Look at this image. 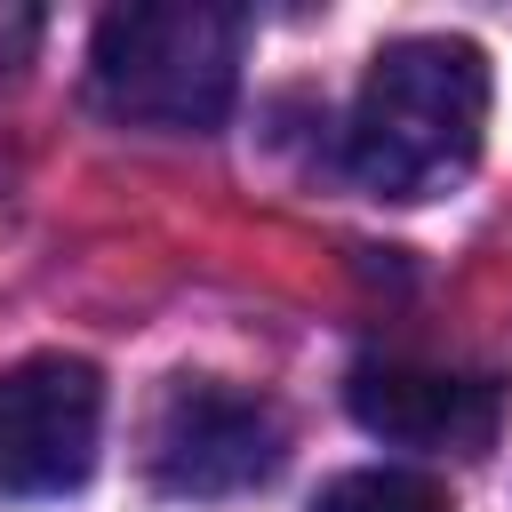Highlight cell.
Instances as JSON below:
<instances>
[{"label":"cell","mask_w":512,"mask_h":512,"mask_svg":"<svg viewBox=\"0 0 512 512\" xmlns=\"http://www.w3.org/2000/svg\"><path fill=\"white\" fill-rule=\"evenodd\" d=\"M288 456V432H280V408L256 400V392H232L216 376H176L152 408V432H144V464H152V488L160 496H184V504H216V496H248L280 472Z\"/></svg>","instance_id":"3"},{"label":"cell","mask_w":512,"mask_h":512,"mask_svg":"<svg viewBox=\"0 0 512 512\" xmlns=\"http://www.w3.org/2000/svg\"><path fill=\"white\" fill-rule=\"evenodd\" d=\"M488 128V56L456 32H408L376 48L352 120H344V168L376 200H440L472 160Z\"/></svg>","instance_id":"1"},{"label":"cell","mask_w":512,"mask_h":512,"mask_svg":"<svg viewBox=\"0 0 512 512\" xmlns=\"http://www.w3.org/2000/svg\"><path fill=\"white\" fill-rule=\"evenodd\" d=\"M360 432L392 440V448H448V456H480L496 440V416H504V392L488 376H464V368H424V360H368L352 368L344 384Z\"/></svg>","instance_id":"5"},{"label":"cell","mask_w":512,"mask_h":512,"mask_svg":"<svg viewBox=\"0 0 512 512\" xmlns=\"http://www.w3.org/2000/svg\"><path fill=\"white\" fill-rule=\"evenodd\" d=\"M88 88L128 128L200 136L240 96V16L208 0H136L96 16Z\"/></svg>","instance_id":"2"},{"label":"cell","mask_w":512,"mask_h":512,"mask_svg":"<svg viewBox=\"0 0 512 512\" xmlns=\"http://www.w3.org/2000/svg\"><path fill=\"white\" fill-rule=\"evenodd\" d=\"M312 512H448V488L408 464H360L312 496Z\"/></svg>","instance_id":"6"},{"label":"cell","mask_w":512,"mask_h":512,"mask_svg":"<svg viewBox=\"0 0 512 512\" xmlns=\"http://www.w3.org/2000/svg\"><path fill=\"white\" fill-rule=\"evenodd\" d=\"M104 376L80 352H32L0 368V496H72L96 472Z\"/></svg>","instance_id":"4"}]
</instances>
